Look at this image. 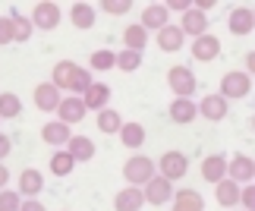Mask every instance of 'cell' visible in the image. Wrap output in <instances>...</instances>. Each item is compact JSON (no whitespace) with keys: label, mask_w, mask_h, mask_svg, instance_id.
I'll return each mask as SVG.
<instances>
[{"label":"cell","mask_w":255,"mask_h":211,"mask_svg":"<svg viewBox=\"0 0 255 211\" xmlns=\"http://www.w3.org/2000/svg\"><path fill=\"white\" fill-rule=\"evenodd\" d=\"M123 177H126V183H129V186H145V183L154 177V161L145 158V155L129 158V161L123 164Z\"/></svg>","instance_id":"obj_1"},{"label":"cell","mask_w":255,"mask_h":211,"mask_svg":"<svg viewBox=\"0 0 255 211\" xmlns=\"http://www.w3.org/2000/svg\"><path fill=\"white\" fill-rule=\"evenodd\" d=\"M158 170H161L158 177H164L167 183H176V180L186 177V170H189V161H186L183 151H164L161 161H158Z\"/></svg>","instance_id":"obj_2"},{"label":"cell","mask_w":255,"mask_h":211,"mask_svg":"<svg viewBox=\"0 0 255 211\" xmlns=\"http://www.w3.org/2000/svg\"><path fill=\"white\" fill-rule=\"evenodd\" d=\"M252 92V76L243 73V70H233L221 79V98H246V95Z\"/></svg>","instance_id":"obj_3"},{"label":"cell","mask_w":255,"mask_h":211,"mask_svg":"<svg viewBox=\"0 0 255 211\" xmlns=\"http://www.w3.org/2000/svg\"><path fill=\"white\" fill-rule=\"evenodd\" d=\"M173 193H176V189H173V183H167L164 177H158V174H154V177L148 180V183H145V189H142V199H145L148 205H167L170 199H173Z\"/></svg>","instance_id":"obj_4"},{"label":"cell","mask_w":255,"mask_h":211,"mask_svg":"<svg viewBox=\"0 0 255 211\" xmlns=\"http://www.w3.org/2000/svg\"><path fill=\"white\" fill-rule=\"evenodd\" d=\"M167 85H170V92L176 95V98H189V95L195 92V76H192L189 66H170Z\"/></svg>","instance_id":"obj_5"},{"label":"cell","mask_w":255,"mask_h":211,"mask_svg":"<svg viewBox=\"0 0 255 211\" xmlns=\"http://www.w3.org/2000/svg\"><path fill=\"white\" fill-rule=\"evenodd\" d=\"M227 180H233V183H240V186H246L255 180V161L249 155H233L227 161Z\"/></svg>","instance_id":"obj_6"},{"label":"cell","mask_w":255,"mask_h":211,"mask_svg":"<svg viewBox=\"0 0 255 211\" xmlns=\"http://www.w3.org/2000/svg\"><path fill=\"white\" fill-rule=\"evenodd\" d=\"M32 25H35V28H44V32L57 28V25H60V6L51 3V0L35 3V9H32Z\"/></svg>","instance_id":"obj_7"},{"label":"cell","mask_w":255,"mask_h":211,"mask_svg":"<svg viewBox=\"0 0 255 211\" xmlns=\"http://www.w3.org/2000/svg\"><path fill=\"white\" fill-rule=\"evenodd\" d=\"M57 120L66 123V126L82 123V120H85V104H82V98H76V95H70V98H60V104H57Z\"/></svg>","instance_id":"obj_8"},{"label":"cell","mask_w":255,"mask_h":211,"mask_svg":"<svg viewBox=\"0 0 255 211\" xmlns=\"http://www.w3.org/2000/svg\"><path fill=\"white\" fill-rule=\"evenodd\" d=\"M192 57L199 63H211V60H218L221 57V38H214V35H199L192 41Z\"/></svg>","instance_id":"obj_9"},{"label":"cell","mask_w":255,"mask_h":211,"mask_svg":"<svg viewBox=\"0 0 255 211\" xmlns=\"http://www.w3.org/2000/svg\"><path fill=\"white\" fill-rule=\"evenodd\" d=\"M195 110H199L205 120L218 123V120H224V117H227V101H224L221 95H205V98H202L199 104H195Z\"/></svg>","instance_id":"obj_10"},{"label":"cell","mask_w":255,"mask_h":211,"mask_svg":"<svg viewBox=\"0 0 255 211\" xmlns=\"http://www.w3.org/2000/svg\"><path fill=\"white\" fill-rule=\"evenodd\" d=\"M180 32H183V35H192V38H199V35H208V16H205V13H199L195 6H189V9L183 13Z\"/></svg>","instance_id":"obj_11"},{"label":"cell","mask_w":255,"mask_h":211,"mask_svg":"<svg viewBox=\"0 0 255 211\" xmlns=\"http://www.w3.org/2000/svg\"><path fill=\"white\" fill-rule=\"evenodd\" d=\"M107 101H111V85H104V82H92V85H88V92L82 95L85 110H104Z\"/></svg>","instance_id":"obj_12"},{"label":"cell","mask_w":255,"mask_h":211,"mask_svg":"<svg viewBox=\"0 0 255 211\" xmlns=\"http://www.w3.org/2000/svg\"><path fill=\"white\" fill-rule=\"evenodd\" d=\"M76 73H79V66H76L73 60H60V63H57L54 66V76H51V85H54V89L57 92H70L73 89V82H76Z\"/></svg>","instance_id":"obj_13"},{"label":"cell","mask_w":255,"mask_h":211,"mask_svg":"<svg viewBox=\"0 0 255 211\" xmlns=\"http://www.w3.org/2000/svg\"><path fill=\"white\" fill-rule=\"evenodd\" d=\"M167 19H170V13H167V6H164V3H148V6H145V13H142V28H145V32H151V28H154V32H161V28L164 25H167Z\"/></svg>","instance_id":"obj_14"},{"label":"cell","mask_w":255,"mask_h":211,"mask_svg":"<svg viewBox=\"0 0 255 211\" xmlns=\"http://www.w3.org/2000/svg\"><path fill=\"white\" fill-rule=\"evenodd\" d=\"M227 25H230L233 35H252V28H255V13H252L249 6H237V9L230 13Z\"/></svg>","instance_id":"obj_15"},{"label":"cell","mask_w":255,"mask_h":211,"mask_svg":"<svg viewBox=\"0 0 255 211\" xmlns=\"http://www.w3.org/2000/svg\"><path fill=\"white\" fill-rule=\"evenodd\" d=\"M57 104H60V92H57L51 82L35 85V107H38V110L54 113V110H57Z\"/></svg>","instance_id":"obj_16"},{"label":"cell","mask_w":255,"mask_h":211,"mask_svg":"<svg viewBox=\"0 0 255 211\" xmlns=\"http://www.w3.org/2000/svg\"><path fill=\"white\" fill-rule=\"evenodd\" d=\"M224 177H227V158H224V155H208L202 161V180H208V183H221Z\"/></svg>","instance_id":"obj_17"},{"label":"cell","mask_w":255,"mask_h":211,"mask_svg":"<svg viewBox=\"0 0 255 211\" xmlns=\"http://www.w3.org/2000/svg\"><path fill=\"white\" fill-rule=\"evenodd\" d=\"M173 211H205V199L199 189H180L173 193Z\"/></svg>","instance_id":"obj_18"},{"label":"cell","mask_w":255,"mask_h":211,"mask_svg":"<svg viewBox=\"0 0 255 211\" xmlns=\"http://www.w3.org/2000/svg\"><path fill=\"white\" fill-rule=\"evenodd\" d=\"M41 189H44V177L38 174L35 167H28V170H22V174H19V196L35 199Z\"/></svg>","instance_id":"obj_19"},{"label":"cell","mask_w":255,"mask_h":211,"mask_svg":"<svg viewBox=\"0 0 255 211\" xmlns=\"http://www.w3.org/2000/svg\"><path fill=\"white\" fill-rule=\"evenodd\" d=\"M142 205H145L142 189H135V186L120 189V193H117V199H114V208H117V211H139Z\"/></svg>","instance_id":"obj_20"},{"label":"cell","mask_w":255,"mask_h":211,"mask_svg":"<svg viewBox=\"0 0 255 211\" xmlns=\"http://www.w3.org/2000/svg\"><path fill=\"white\" fill-rule=\"evenodd\" d=\"M41 139L47 142V145H66V142L73 139V132H70L66 123L54 120V123H44V126H41Z\"/></svg>","instance_id":"obj_21"},{"label":"cell","mask_w":255,"mask_h":211,"mask_svg":"<svg viewBox=\"0 0 255 211\" xmlns=\"http://www.w3.org/2000/svg\"><path fill=\"white\" fill-rule=\"evenodd\" d=\"M66 151H70V158L79 164V161H92L95 158V142L88 136H73L66 142Z\"/></svg>","instance_id":"obj_22"},{"label":"cell","mask_w":255,"mask_h":211,"mask_svg":"<svg viewBox=\"0 0 255 211\" xmlns=\"http://www.w3.org/2000/svg\"><path fill=\"white\" fill-rule=\"evenodd\" d=\"M183 32H180V25H164L161 28V32H158V47H161V51H167V54H176V51H180V47H183Z\"/></svg>","instance_id":"obj_23"},{"label":"cell","mask_w":255,"mask_h":211,"mask_svg":"<svg viewBox=\"0 0 255 211\" xmlns=\"http://www.w3.org/2000/svg\"><path fill=\"white\" fill-rule=\"evenodd\" d=\"M218 189H214V199H218V205L224 208H233V205H240V183H233V180L224 177L221 183H214Z\"/></svg>","instance_id":"obj_24"},{"label":"cell","mask_w":255,"mask_h":211,"mask_svg":"<svg viewBox=\"0 0 255 211\" xmlns=\"http://www.w3.org/2000/svg\"><path fill=\"white\" fill-rule=\"evenodd\" d=\"M195 117H199V110H195V101L189 98H176L170 104V120L173 123H192Z\"/></svg>","instance_id":"obj_25"},{"label":"cell","mask_w":255,"mask_h":211,"mask_svg":"<svg viewBox=\"0 0 255 211\" xmlns=\"http://www.w3.org/2000/svg\"><path fill=\"white\" fill-rule=\"evenodd\" d=\"M95 6L92 3H73L70 6V22L76 25V28H92L95 25Z\"/></svg>","instance_id":"obj_26"},{"label":"cell","mask_w":255,"mask_h":211,"mask_svg":"<svg viewBox=\"0 0 255 211\" xmlns=\"http://www.w3.org/2000/svg\"><path fill=\"white\" fill-rule=\"evenodd\" d=\"M120 142L126 148H139L145 142V126L142 123H123L120 126Z\"/></svg>","instance_id":"obj_27"},{"label":"cell","mask_w":255,"mask_h":211,"mask_svg":"<svg viewBox=\"0 0 255 211\" xmlns=\"http://www.w3.org/2000/svg\"><path fill=\"white\" fill-rule=\"evenodd\" d=\"M22 113V101L13 92H0V120H13Z\"/></svg>","instance_id":"obj_28"},{"label":"cell","mask_w":255,"mask_h":211,"mask_svg":"<svg viewBox=\"0 0 255 211\" xmlns=\"http://www.w3.org/2000/svg\"><path fill=\"white\" fill-rule=\"evenodd\" d=\"M123 41H126V51L142 54V47L148 44V32H145L142 25H129V28L123 32Z\"/></svg>","instance_id":"obj_29"},{"label":"cell","mask_w":255,"mask_h":211,"mask_svg":"<svg viewBox=\"0 0 255 211\" xmlns=\"http://www.w3.org/2000/svg\"><path fill=\"white\" fill-rule=\"evenodd\" d=\"M73 167H76V161L70 158V151H66V148L54 151V158H51V174L54 177H70Z\"/></svg>","instance_id":"obj_30"},{"label":"cell","mask_w":255,"mask_h":211,"mask_svg":"<svg viewBox=\"0 0 255 211\" xmlns=\"http://www.w3.org/2000/svg\"><path fill=\"white\" fill-rule=\"evenodd\" d=\"M120 126H123L120 110H111V107L98 110V129L101 132H120Z\"/></svg>","instance_id":"obj_31"},{"label":"cell","mask_w":255,"mask_h":211,"mask_svg":"<svg viewBox=\"0 0 255 211\" xmlns=\"http://www.w3.org/2000/svg\"><path fill=\"white\" fill-rule=\"evenodd\" d=\"M13 41H28L32 38V32H35V25H32V19H25L22 13H16L13 9Z\"/></svg>","instance_id":"obj_32"},{"label":"cell","mask_w":255,"mask_h":211,"mask_svg":"<svg viewBox=\"0 0 255 211\" xmlns=\"http://www.w3.org/2000/svg\"><path fill=\"white\" fill-rule=\"evenodd\" d=\"M117 66H120L123 73H135L142 66V54H135V51H120L117 54Z\"/></svg>","instance_id":"obj_33"},{"label":"cell","mask_w":255,"mask_h":211,"mask_svg":"<svg viewBox=\"0 0 255 211\" xmlns=\"http://www.w3.org/2000/svg\"><path fill=\"white\" fill-rule=\"evenodd\" d=\"M114 66H117L114 51H95L92 54V70H114Z\"/></svg>","instance_id":"obj_34"},{"label":"cell","mask_w":255,"mask_h":211,"mask_svg":"<svg viewBox=\"0 0 255 211\" xmlns=\"http://www.w3.org/2000/svg\"><path fill=\"white\" fill-rule=\"evenodd\" d=\"M22 205V196L16 189H0V211H19Z\"/></svg>","instance_id":"obj_35"},{"label":"cell","mask_w":255,"mask_h":211,"mask_svg":"<svg viewBox=\"0 0 255 211\" xmlns=\"http://www.w3.org/2000/svg\"><path fill=\"white\" fill-rule=\"evenodd\" d=\"M88 85H92V73L79 66V73H76V82H73L70 95H76V98H79V95H85V92H88Z\"/></svg>","instance_id":"obj_36"},{"label":"cell","mask_w":255,"mask_h":211,"mask_svg":"<svg viewBox=\"0 0 255 211\" xmlns=\"http://www.w3.org/2000/svg\"><path fill=\"white\" fill-rule=\"evenodd\" d=\"M101 9H104V13H111V16H123V13H129V9H132V3H129V0H104Z\"/></svg>","instance_id":"obj_37"},{"label":"cell","mask_w":255,"mask_h":211,"mask_svg":"<svg viewBox=\"0 0 255 211\" xmlns=\"http://www.w3.org/2000/svg\"><path fill=\"white\" fill-rule=\"evenodd\" d=\"M240 205H243V211H255V186L252 183L240 186Z\"/></svg>","instance_id":"obj_38"},{"label":"cell","mask_w":255,"mask_h":211,"mask_svg":"<svg viewBox=\"0 0 255 211\" xmlns=\"http://www.w3.org/2000/svg\"><path fill=\"white\" fill-rule=\"evenodd\" d=\"M0 44H13V19L0 16Z\"/></svg>","instance_id":"obj_39"},{"label":"cell","mask_w":255,"mask_h":211,"mask_svg":"<svg viewBox=\"0 0 255 211\" xmlns=\"http://www.w3.org/2000/svg\"><path fill=\"white\" fill-rule=\"evenodd\" d=\"M164 6H167V13H170V9H173V13H186L192 3H189V0H170V3H164Z\"/></svg>","instance_id":"obj_40"},{"label":"cell","mask_w":255,"mask_h":211,"mask_svg":"<svg viewBox=\"0 0 255 211\" xmlns=\"http://www.w3.org/2000/svg\"><path fill=\"white\" fill-rule=\"evenodd\" d=\"M9 151H13V142H9V136H3V132H0V161H3Z\"/></svg>","instance_id":"obj_41"},{"label":"cell","mask_w":255,"mask_h":211,"mask_svg":"<svg viewBox=\"0 0 255 211\" xmlns=\"http://www.w3.org/2000/svg\"><path fill=\"white\" fill-rule=\"evenodd\" d=\"M19 211H44V205L38 202V199H25V202L19 205Z\"/></svg>","instance_id":"obj_42"},{"label":"cell","mask_w":255,"mask_h":211,"mask_svg":"<svg viewBox=\"0 0 255 211\" xmlns=\"http://www.w3.org/2000/svg\"><path fill=\"white\" fill-rule=\"evenodd\" d=\"M6 180H9V170L6 164H0V189H6Z\"/></svg>","instance_id":"obj_43"},{"label":"cell","mask_w":255,"mask_h":211,"mask_svg":"<svg viewBox=\"0 0 255 211\" xmlns=\"http://www.w3.org/2000/svg\"><path fill=\"white\" fill-rule=\"evenodd\" d=\"M252 70H255V54L249 51V54H246V73H252Z\"/></svg>","instance_id":"obj_44"}]
</instances>
